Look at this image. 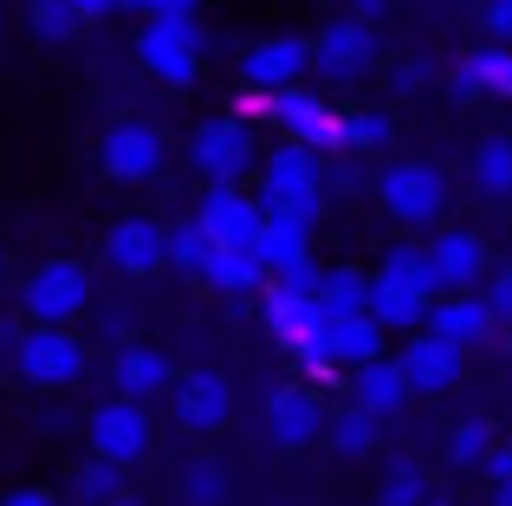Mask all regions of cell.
Returning a JSON list of instances; mask_svg holds the SVG:
<instances>
[{
    "label": "cell",
    "instance_id": "cell-1",
    "mask_svg": "<svg viewBox=\"0 0 512 506\" xmlns=\"http://www.w3.org/2000/svg\"><path fill=\"white\" fill-rule=\"evenodd\" d=\"M435 299L441 292H435V273H428L422 247H389L383 266L370 273V318L383 331H422Z\"/></svg>",
    "mask_w": 512,
    "mask_h": 506
},
{
    "label": "cell",
    "instance_id": "cell-12",
    "mask_svg": "<svg viewBox=\"0 0 512 506\" xmlns=\"http://www.w3.org/2000/svg\"><path fill=\"white\" fill-rule=\"evenodd\" d=\"M163 156H169V143H163V130L156 124H111L104 130V143H98V169L111 182H150L156 169H163Z\"/></svg>",
    "mask_w": 512,
    "mask_h": 506
},
{
    "label": "cell",
    "instance_id": "cell-11",
    "mask_svg": "<svg viewBox=\"0 0 512 506\" xmlns=\"http://www.w3.org/2000/svg\"><path fill=\"white\" fill-rule=\"evenodd\" d=\"M376 52H383L376 46V26H363V20L344 13V20H331L325 33L312 39V72L331 78V85H350V78H363L376 65Z\"/></svg>",
    "mask_w": 512,
    "mask_h": 506
},
{
    "label": "cell",
    "instance_id": "cell-31",
    "mask_svg": "<svg viewBox=\"0 0 512 506\" xmlns=\"http://www.w3.org/2000/svg\"><path fill=\"white\" fill-rule=\"evenodd\" d=\"M376 500H383V506H428V481H422V468L396 461V468L383 474V487H376Z\"/></svg>",
    "mask_w": 512,
    "mask_h": 506
},
{
    "label": "cell",
    "instance_id": "cell-33",
    "mask_svg": "<svg viewBox=\"0 0 512 506\" xmlns=\"http://www.w3.org/2000/svg\"><path fill=\"white\" fill-rule=\"evenodd\" d=\"M448 455H454V468H487L493 429H487V422H461V429H454V442H448Z\"/></svg>",
    "mask_w": 512,
    "mask_h": 506
},
{
    "label": "cell",
    "instance_id": "cell-43",
    "mask_svg": "<svg viewBox=\"0 0 512 506\" xmlns=\"http://www.w3.org/2000/svg\"><path fill=\"white\" fill-rule=\"evenodd\" d=\"M124 7H137V13H143V7H150V0H111V13H124Z\"/></svg>",
    "mask_w": 512,
    "mask_h": 506
},
{
    "label": "cell",
    "instance_id": "cell-24",
    "mask_svg": "<svg viewBox=\"0 0 512 506\" xmlns=\"http://www.w3.org/2000/svg\"><path fill=\"white\" fill-rule=\"evenodd\" d=\"M467 176H474V189L487 195V202H512V137H480L474 156H467Z\"/></svg>",
    "mask_w": 512,
    "mask_h": 506
},
{
    "label": "cell",
    "instance_id": "cell-14",
    "mask_svg": "<svg viewBox=\"0 0 512 506\" xmlns=\"http://www.w3.org/2000/svg\"><path fill=\"white\" fill-rule=\"evenodd\" d=\"M305 72H312V39L305 33H273V39H260V46L240 52L247 91H286V85H299Z\"/></svg>",
    "mask_w": 512,
    "mask_h": 506
},
{
    "label": "cell",
    "instance_id": "cell-41",
    "mask_svg": "<svg viewBox=\"0 0 512 506\" xmlns=\"http://www.w3.org/2000/svg\"><path fill=\"white\" fill-rule=\"evenodd\" d=\"M195 7H201V0H150L143 13H188V20H195Z\"/></svg>",
    "mask_w": 512,
    "mask_h": 506
},
{
    "label": "cell",
    "instance_id": "cell-26",
    "mask_svg": "<svg viewBox=\"0 0 512 506\" xmlns=\"http://www.w3.org/2000/svg\"><path fill=\"white\" fill-rule=\"evenodd\" d=\"M383 338H389V331L376 325L370 312L338 318V325H331V351H338V364H350V370H363V364H376V357H389Z\"/></svg>",
    "mask_w": 512,
    "mask_h": 506
},
{
    "label": "cell",
    "instance_id": "cell-4",
    "mask_svg": "<svg viewBox=\"0 0 512 506\" xmlns=\"http://www.w3.org/2000/svg\"><path fill=\"white\" fill-rule=\"evenodd\" d=\"M376 202H383V215L402 221V228H428V221H441V208H448V176H441L435 163H422V156H396V163L376 176Z\"/></svg>",
    "mask_w": 512,
    "mask_h": 506
},
{
    "label": "cell",
    "instance_id": "cell-46",
    "mask_svg": "<svg viewBox=\"0 0 512 506\" xmlns=\"http://www.w3.org/2000/svg\"><path fill=\"white\" fill-rule=\"evenodd\" d=\"M428 506H448V500H428Z\"/></svg>",
    "mask_w": 512,
    "mask_h": 506
},
{
    "label": "cell",
    "instance_id": "cell-17",
    "mask_svg": "<svg viewBox=\"0 0 512 506\" xmlns=\"http://www.w3.org/2000/svg\"><path fill=\"white\" fill-rule=\"evenodd\" d=\"M104 260L117 266V273H156V266H169V228L150 215H130L111 228V241H104Z\"/></svg>",
    "mask_w": 512,
    "mask_h": 506
},
{
    "label": "cell",
    "instance_id": "cell-25",
    "mask_svg": "<svg viewBox=\"0 0 512 506\" xmlns=\"http://www.w3.org/2000/svg\"><path fill=\"white\" fill-rule=\"evenodd\" d=\"M318 312H325L331 325L370 312V273H357V266H331V273H318Z\"/></svg>",
    "mask_w": 512,
    "mask_h": 506
},
{
    "label": "cell",
    "instance_id": "cell-15",
    "mask_svg": "<svg viewBox=\"0 0 512 506\" xmlns=\"http://www.w3.org/2000/svg\"><path fill=\"white\" fill-rule=\"evenodd\" d=\"M428 253V273H435V292H474L487 279V241L474 228H441Z\"/></svg>",
    "mask_w": 512,
    "mask_h": 506
},
{
    "label": "cell",
    "instance_id": "cell-6",
    "mask_svg": "<svg viewBox=\"0 0 512 506\" xmlns=\"http://www.w3.org/2000/svg\"><path fill=\"white\" fill-rule=\"evenodd\" d=\"M137 59L163 85H195L201 78V26L188 13H150L137 33Z\"/></svg>",
    "mask_w": 512,
    "mask_h": 506
},
{
    "label": "cell",
    "instance_id": "cell-8",
    "mask_svg": "<svg viewBox=\"0 0 512 506\" xmlns=\"http://www.w3.org/2000/svg\"><path fill=\"white\" fill-rule=\"evenodd\" d=\"M188 163H195L208 182L253 176V169H260V143H253L247 117H208V124H195V137H188Z\"/></svg>",
    "mask_w": 512,
    "mask_h": 506
},
{
    "label": "cell",
    "instance_id": "cell-5",
    "mask_svg": "<svg viewBox=\"0 0 512 506\" xmlns=\"http://www.w3.org/2000/svg\"><path fill=\"white\" fill-rule=\"evenodd\" d=\"M85 305H91V279H85V266L65 260V253L39 260L33 273H26V286H20L26 325H78Z\"/></svg>",
    "mask_w": 512,
    "mask_h": 506
},
{
    "label": "cell",
    "instance_id": "cell-40",
    "mask_svg": "<svg viewBox=\"0 0 512 506\" xmlns=\"http://www.w3.org/2000/svg\"><path fill=\"white\" fill-rule=\"evenodd\" d=\"M350 20H363V26H376V20H383V0H350Z\"/></svg>",
    "mask_w": 512,
    "mask_h": 506
},
{
    "label": "cell",
    "instance_id": "cell-38",
    "mask_svg": "<svg viewBox=\"0 0 512 506\" xmlns=\"http://www.w3.org/2000/svg\"><path fill=\"white\" fill-rule=\"evenodd\" d=\"M487 474H493V487H512V442H493Z\"/></svg>",
    "mask_w": 512,
    "mask_h": 506
},
{
    "label": "cell",
    "instance_id": "cell-42",
    "mask_svg": "<svg viewBox=\"0 0 512 506\" xmlns=\"http://www.w3.org/2000/svg\"><path fill=\"white\" fill-rule=\"evenodd\" d=\"M78 7V20H104V13H111V0H72Z\"/></svg>",
    "mask_w": 512,
    "mask_h": 506
},
{
    "label": "cell",
    "instance_id": "cell-10",
    "mask_svg": "<svg viewBox=\"0 0 512 506\" xmlns=\"http://www.w3.org/2000/svg\"><path fill=\"white\" fill-rule=\"evenodd\" d=\"M195 228L208 234V247H253V234H260V195H247L240 182H208L195 202Z\"/></svg>",
    "mask_w": 512,
    "mask_h": 506
},
{
    "label": "cell",
    "instance_id": "cell-18",
    "mask_svg": "<svg viewBox=\"0 0 512 506\" xmlns=\"http://www.w3.org/2000/svg\"><path fill=\"white\" fill-rule=\"evenodd\" d=\"M253 253H260L266 273H286V266L312 260V221L292 215V208H260V234H253Z\"/></svg>",
    "mask_w": 512,
    "mask_h": 506
},
{
    "label": "cell",
    "instance_id": "cell-9",
    "mask_svg": "<svg viewBox=\"0 0 512 506\" xmlns=\"http://www.w3.org/2000/svg\"><path fill=\"white\" fill-rule=\"evenodd\" d=\"M85 435H91V455L111 461V468H130V461H143V455H150V442H156L150 416H143L130 396H104V403L91 409Z\"/></svg>",
    "mask_w": 512,
    "mask_h": 506
},
{
    "label": "cell",
    "instance_id": "cell-27",
    "mask_svg": "<svg viewBox=\"0 0 512 506\" xmlns=\"http://www.w3.org/2000/svg\"><path fill=\"white\" fill-rule=\"evenodd\" d=\"M461 85H467V91H493V98L512 104V52H506V46L474 52V59L461 65Z\"/></svg>",
    "mask_w": 512,
    "mask_h": 506
},
{
    "label": "cell",
    "instance_id": "cell-44",
    "mask_svg": "<svg viewBox=\"0 0 512 506\" xmlns=\"http://www.w3.org/2000/svg\"><path fill=\"white\" fill-rule=\"evenodd\" d=\"M493 506H512V487H493Z\"/></svg>",
    "mask_w": 512,
    "mask_h": 506
},
{
    "label": "cell",
    "instance_id": "cell-34",
    "mask_svg": "<svg viewBox=\"0 0 512 506\" xmlns=\"http://www.w3.org/2000/svg\"><path fill=\"white\" fill-rule=\"evenodd\" d=\"M201 260H208V234L188 221V228H169V266H182V273L201 279Z\"/></svg>",
    "mask_w": 512,
    "mask_h": 506
},
{
    "label": "cell",
    "instance_id": "cell-22",
    "mask_svg": "<svg viewBox=\"0 0 512 506\" xmlns=\"http://www.w3.org/2000/svg\"><path fill=\"white\" fill-rule=\"evenodd\" d=\"M409 396H415V390H409V377H402L396 357H376V364H363V370H357V383H350V403H357L363 416H376V422L396 416Z\"/></svg>",
    "mask_w": 512,
    "mask_h": 506
},
{
    "label": "cell",
    "instance_id": "cell-3",
    "mask_svg": "<svg viewBox=\"0 0 512 506\" xmlns=\"http://www.w3.org/2000/svg\"><path fill=\"white\" fill-rule=\"evenodd\" d=\"M260 208H292V215L318 221L325 208V169H318V150L305 143H279V150L260 156Z\"/></svg>",
    "mask_w": 512,
    "mask_h": 506
},
{
    "label": "cell",
    "instance_id": "cell-23",
    "mask_svg": "<svg viewBox=\"0 0 512 506\" xmlns=\"http://www.w3.org/2000/svg\"><path fill=\"white\" fill-rule=\"evenodd\" d=\"M201 279H208V286H221V292H260L273 273L260 266V253H253V247H208Z\"/></svg>",
    "mask_w": 512,
    "mask_h": 506
},
{
    "label": "cell",
    "instance_id": "cell-21",
    "mask_svg": "<svg viewBox=\"0 0 512 506\" xmlns=\"http://www.w3.org/2000/svg\"><path fill=\"white\" fill-rule=\"evenodd\" d=\"M111 383H117V396L143 403V396H163L175 383V364L156 351V344H124V351L111 357Z\"/></svg>",
    "mask_w": 512,
    "mask_h": 506
},
{
    "label": "cell",
    "instance_id": "cell-19",
    "mask_svg": "<svg viewBox=\"0 0 512 506\" xmlns=\"http://www.w3.org/2000/svg\"><path fill=\"white\" fill-rule=\"evenodd\" d=\"M428 331L467 351V344L493 338V312H487V299H480V292H441V299L428 305Z\"/></svg>",
    "mask_w": 512,
    "mask_h": 506
},
{
    "label": "cell",
    "instance_id": "cell-32",
    "mask_svg": "<svg viewBox=\"0 0 512 506\" xmlns=\"http://www.w3.org/2000/svg\"><path fill=\"white\" fill-rule=\"evenodd\" d=\"M344 117V150H383L389 143V117L383 111H338Z\"/></svg>",
    "mask_w": 512,
    "mask_h": 506
},
{
    "label": "cell",
    "instance_id": "cell-7",
    "mask_svg": "<svg viewBox=\"0 0 512 506\" xmlns=\"http://www.w3.org/2000/svg\"><path fill=\"white\" fill-rule=\"evenodd\" d=\"M85 338H78L72 325H26L20 338H13V364H20L26 383H39V390H59V383H78L85 377Z\"/></svg>",
    "mask_w": 512,
    "mask_h": 506
},
{
    "label": "cell",
    "instance_id": "cell-35",
    "mask_svg": "<svg viewBox=\"0 0 512 506\" xmlns=\"http://www.w3.org/2000/svg\"><path fill=\"white\" fill-rule=\"evenodd\" d=\"M117 474H124V468H111V461H98V455H91L85 468H78V494H85V500H98V506H111V500H117Z\"/></svg>",
    "mask_w": 512,
    "mask_h": 506
},
{
    "label": "cell",
    "instance_id": "cell-16",
    "mask_svg": "<svg viewBox=\"0 0 512 506\" xmlns=\"http://www.w3.org/2000/svg\"><path fill=\"white\" fill-rule=\"evenodd\" d=\"M396 364H402V377H409V390H422V396H435V390H454L461 383V344H448V338H435V331H409V344L396 351Z\"/></svg>",
    "mask_w": 512,
    "mask_h": 506
},
{
    "label": "cell",
    "instance_id": "cell-37",
    "mask_svg": "<svg viewBox=\"0 0 512 506\" xmlns=\"http://www.w3.org/2000/svg\"><path fill=\"white\" fill-rule=\"evenodd\" d=\"M480 299H487V312H493V325H500V318H512V266H506V273H500V279H493V286H487V292H480Z\"/></svg>",
    "mask_w": 512,
    "mask_h": 506
},
{
    "label": "cell",
    "instance_id": "cell-39",
    "mask_svg": "<svg viewBox=\"0 0 512 506\" xmlns=\"http://www.w3.org/2000/svg\"><path fill=\"white\" fill-rule=\"evenodd\" d=\"M0 506H59V494L52 487H20V494H7Z\"/></svg>",
    "mask_w": 512,
    "mask_h": 506
},
{
    "label": "cell",
    "instance_id": "cell-28",
    "mask_svg": "<svg viewBox=\"0 0 512 506\" xmlns=\"http://www.w3.org/2000/svg\"><path fill=\"white\" fill-rule=\"evenodd\" d=\"M182 500L188 506H221L227 500V468L214 455H188L182 461Z\"/></svg>",
    "mask_w": 512,
    "mask_h": 506
},
{
    "label": "cell",
    "instance_id": "cell-13",
    "mask_svg": "<svg viewBox=\"0 0 512 506\" xmlns=\"http://www.w3.org/2000/svg\"><path fill=\"white\" fill-rule=\"evenodd\" d=\"M169 403H175V422L195 435H214L234 422V390H227L221 370H182L169 383Z\"/></svg>",
    "mask_w": 512,
    "mask_h": 506
},
{
    "label": "cell",
    "instance_id": "cell-20",
    "mask_svg": "<svg viewBox=\"0 0 512 506\" xmlns=\"http://www.w3.org/2000/svg\"><path fill=\"white\" fill-rule=\"evenodd\" d=\"M266 435H273L279 448H312L318 435H325V409H318L312 390H279L273 403H266Z\"/></svg>",
    "mask_w": 512,
    "mask_h": 506
},
{
    "label": "cell",
    "instance_id": "cell-45",
    "mask_svg": "<svg viewBox=\"0 0 512 506\" xmlns=\"http://www.w3.org/2000/svg\"><path fill=\"white\" fill-rule=\"evenodd\" d=\"M111 506H137V500H111Z\"/></svg>",
    "mask_w": 512,
    "mask_h": 506
},
{
    "label": "cell",
    "instance_id": "cell-30",
    "mask_svg": "<svg viewBox=\"0 0 512 506\" xmlns=\"http://www.w3.org/2000/svg\"><path fill=\"white\" fill-rule=\"evenodd\" d=\"M78 26H85V20H78L72 0H33V33L46 39V46H65Z\"/></svg>",
    "mask_w": 512,
    "mask_h": 506
},
{
    "label": "cell",
    "instance_id": "cell-36",
    "mask_svg": "<svg viewBox=\"0 0 512 506\" xmlns=\"http://www.w3.org/2000/svg\"><path fill=\"white\" fill-rule=\"evenodd\" d=\"M480 26H487L493 46L512 52V0H480Z\"/></svg>",
    "mask_w": 512,
    "mask_h": 506
},
{
    "label": "cell",
    "instance_id": "cell-2",
    "mask_svg": "<svg viewBox=\"0 0 512 506\" xmlns=\"http://www.w3.org/2000/svg\"><path fill=\"white\" fill-rule=\"evenodd\" d=\"M266 331L292 351L299 370H312V377H331V370H338L331 318L318 312V292H292V286H279V279H266Z\"/></svg>",
    "mask_w": 512,
    "mask_h": 506
},
{
    "label": "cell",
    "instance_id": "cell-29",
    "mask_svg": "<svg viewBox=\"0 0 512 506\" xmlns=\"http://www.w3.org/2000/svg\"><path fill=\"white\" fill-rule=\"evenodd\" d=\"M325 442L338 448V455H370L376 448V416H363L357 403L338 409V416H325Z\"/></svg>",
    "mask_w": 512,
    "mask_h": 506
}]
</instances>
